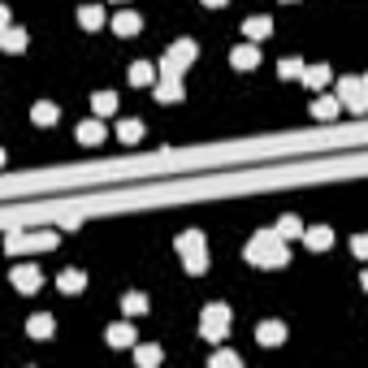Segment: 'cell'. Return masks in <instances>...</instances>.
Returning <instances> with one entry per match:
<instances>
[{"label":"cell","instance_id":"4fadbf2b","mask_svg":"<svg viewBox=\"0 0 368 368\" xmlns=\"http://www.w3.org/2000/svg\"><path fill=\"white\" fill-rule=\"evenodd\" d=\"M126 79H130L135 87H156V69L147 65V61H135V65L126 69Z\"/></svg>","mask_w":368,"mask_h":368},{"label":"cell","instance_id":"277c9868","mask_svg":"<svg viewBox=\"0 0 368 368\" xmlns=\"http://www.w3.org/2000/svg\"><path fill=\"white\" fill-rule=\"evenodd\" d=\"M200 334H204L208 342L226 338V334H230V308H226V304H208L204 316H200Z\"/></svg>","mask_w":368,"mask_h":368},{"label":"cell","instance_id":"4316f807","mask_svg":"<svg viewBox=\"0 0 368 368\" xmlns=\"http://www.w3.org/2000/svg\"><path fill=\"white\" fill-rule=\"evenodd\" d=\"M0 43H5L9 53H22V48H27V35H22L18 27H5V31H0Z\"/></svg>","mask_w":368,"mask_h":368},{"label":"cell","instance_id":"ffe728a7","mask_svg":"<svg viewBox=\"0 0 368 368\" xmlns=\"http://www.w3.org/2000/svg\"><path fill=\"white\" fill-rule=\"evenodd\" d=\"M109 347H135V329H130L126 321L109 325Z\"/></svg>","mask_w":368,"mask_h":368},{"label":"cell","instance_id":"ba28073f","mask_svg":"<svg viewBox=\"0 0 368 368\" xmlns=\"http://www.w3.org/2000/svg\"><path fill=\"white\" fill-rule=\"evenodd\" d=\"M113 31H117L121 39H130V35H139V31H143V18H139L135 9H121V13L113 18Z\"/></svg>","mask_w":368,"mask_h":368},{"label":"cell","instance_id":"603a6c76","mask_svg":"<svg viewBox=\"0 0 368 368\" xmlns=\"http://www.w3.org/2000/svg\"><path fill=\"white\" fill-rule=\"evenodd\" d=\"M268 31H273V22H268V18H247V22H243V35H247V39H264Z\"/></svg>","mask_w":368,"mask_h":368},{"label":"cell","instance_id":"8992f818","mask_svg":"<svg viewBox=\"0 0 368 368\" xmlns=\"http://www.w3.org/2000/svg\"><path fill=\"white\" fill-rule=\"evenodd\" d=\"M230 65H234V69H256V65H260V48H256V39L238 43L234 53H230Z\"/></svg>","mask_w":368,"mask_h":368},{"label":"cell","instance_id":"ac0fdd59","mask_svg":"<svg viewBox=\"0 0 368 368\" xmlns=\"http://www.w3.org/2000/svg\"><path fill=\"white\" fill-rule=\"evenodd\" d=\"M53 325H57V321H53L48 312H35L31 321H27V334H31V338H53Z\"/></svg>","mask_w":368,"mask_h":368},{"label":"cell","instance_id":"44dd1931","mask_svg":"<svg viewBox=\"0 0 368 368\" xmlns=\"http://www.w3.org/2000/svg\"><path fill=\"white\" fill-rule=\"evenodd\" d=\"M117 139H121V143H139V139H143V121H139V117L117 121Z\"/></svg>","mask_w":368,"mask_h":368},{"label":"cell","instance_id":"5bb4252c","mask_svg":"<svg viewBox=\"0 0 368 368\" xmlns=\"http://www.w3.org/2000/svg\"><path fill=\"white\" fill-rule=\"evenodd\" d=\"M304 87H308V91L329 87V65H304Z\"/></svg>","mask_w":368,"mask_h":368},{"label":"cell","instance_id":"8fae6325","mask_svg":"<svg viewBox=\"0 0 368 368\" xmlns=\"http://www.w3.org/2000/svg\"><path fill=\"white\" fill-rule=\"evenodd\" d=\"M182 95H186V91H182V79H161V83H156V100H161V104H178Z\"/></svg>","mask_w":368,"mask_h":368},{"label":"cell","instance_id":"7a4b0ae2","mask_svg":"<svg viewBox=\"0 0 368 368\" xmlns=\"http://www.w3.org/2000/svg\"><path fill=\"white\" fill-rule=\"evenodd\" d=\"M195 39H178V43H169V53L161 57V79H182L186 74V65L195 61Z\"/></svg>","mask_w":368,"mask_h":368},{"label":"cell","instance_id":"6da1fadb","mask_svg":"<svg viewBox=\"0 0 368 368\" xmlns=\"http://www.w3.org/2000/svg\"><path fill=\"white\" fill-rule=\"evenodd\" d=\"M247 264H256V268H282V264H290V252H286V238L278 234V226L273 230H260L252 243H247Z\"/></svg>","mask_w":368,"mask_h":368},{"label":"cell","instance_id":"1f68e13d","mask_svg":"<svg viewBox=\"0 0 368 368\" xmlns=\"http://www.w3.org/2000/svg\"><path fill=\"white\" fill-rule=\"evenodd\" d=\"M351 247H355V256H360V260H368V234H355Z\"/></svg>","mask_w":368,"mask_h":368},{"label":"cell","instance_id":"d6986e66","mask_svg":"<svg viewBox=\"0 0 368 368\" xmlns=\"http://www.w3.org/2000/svg\"><path fill=\"white\" fill-rule=\"evenodd\" d=\"M91 109H95V117H113L117 113V95L113 91H95L91 95Z\"/></svg>","mask_w":368,"mask_h":368},{"label":"cell","instance_id":"7c38bea8","mask_svg":"<svg viewBox=\"0 0 368 368\" xmlns=\"http://www.w3.org/2000/svg\"><path fill=\"white\" fill-rule=\"evenodd\" d=\"M57 243H61L57 230H35V234H27V252H53Z\"/></svg>","mask_w":368,"mask_h":368},{"label":"cell","instance_id":"f546056e","mask_svg":"<svg viewBox=\"0 0 368 368\" xmlns=\"http://www.w3.org/2000/svg\"><path fill=\"white\" fill-rule=\"evenodd\" d=\"M204 268H208V252H204V256H186V273H191V278H200Z\"/></svg>","mask_w":368,"mask_h":368},{"label":"cell","instance_id":"d6a6232c","mask_svg":"<svg viewBox=\"0 0 368 368\" xmlns=\"http://www.w3.org/2000/svg\"><path fill=\"white\" fill-rule=\"evenodd\" d=\"M204 5H208V9H221V5H226V0H204Z\"/></svg>","mask_w":368,"mask_h":368},{"label":"cell","instance_id":"9a60e30c","mask_svg":"<svg viewBox=\"0 0 368 368\" xmlns=\"http://www.w3.org/2000/svg\"><path fill=\"white\" fill-rule=\"evenodd\" d=\"M178 252H182V260L186 256H204V230H186L178 238Z\"/></svg>","mask_w":368,"mask_h":368},{"label":"cell","instance_id":"4dcf8cb0","mask_svg":"<svg viewBox=\"0 0 368 368\" xmlns=\"http://www.w3.org/2000/svg\"><path fill=\"white\" fill-rule=\"evenodd\" d=\"M208 364H212V368H234V364H238V355H234V351H217Z\"/></svg>","mask_w":368,"mask_h":368},{"label":"cell","instance_id":"cb8c5ba5","mask_svg":"<svg viewBox=\"0 0 368 368\" xmlns=\"http://www.w3.org/2000/svg\"><path fill=\"white\" fill-rule=\"evenodd\" d=\"M31 121H35V126H53V121H57V104H48V100H39V104L31 109Z\"/></svg>","mask_w":368,"mask_h":368},{"label":"cell","instance_id":"5b68a950","mask_svg":"<svg viewBox=\"0 0 368 368\" xmlns=\"http://www.w3.org/2000/svg\"><path fill=\"white\" fill-rule=\"evenodd\" d=\"M13 286H18L22 294H35V290L43 286V273H39L35 264H18V268H13Z\"/></svg>","mask_w":368,"mask_h":368},{"label":"cell","instance_id":"2e32d148","mask_svg":"<svg viewBox=\"0 0 368 368\" xmlns=\"http://www.w3.org/2000/svg\"><path fill=\"white\" fill-rule=\"evenodd\" d=\"M79 22H83L87 31H100L104 22H109V18H104V5H83V9H79Z\"/></svg>","mask_w":368,"mask_h":368},{"label":"cell","instance_id":"52a82bcc","mask_svg":"<svg viewBox=\"0 0 368 368\" xmlns=\"http://www.w3.org/2000/svg\"><path fill=\"white\" fill-rule=\"evenodd\" d=\"M256 342H260V347H282V342H286V325L282 321H260Z\"/></svg>","mask_w":368,"mask_h":368},{"label":"cell","instance_id":"9c48e42d","mask_svg":"<svg viewBox=\"0 0 368 368\" xmlns=\"http://www.w3.org/2000/svg\"><path fill=\"white\" fill-rule=\"evenodd\" d=\"M304 243L312 252H329L334 247V230L329 226H312V230H304Z\"/></svg>","mask_w":368,"mask_h":368},{"label":"cell","instance_id":"83f0119b","mask_svg":"<svg viewBox=\"0 0 368 368\" xmlns=\"http://www.w3.org/2000/svg\"><path fill=\"white\" fill-rule=\"evenodd\" d=\"M135 360H139V368H156L161 364V347H135Z\"/></svg>","mask_w":368,"mask_h":368},{"label":"cell","instance_id":"7402d4cb","mask_svg":"<svg viewBox=\"0 0 368 368\" xmlns=\"http://www.w3.org/2000/svg\"><path fill=\"white\" fill-rule=\"evenodd\" d=\"M57 286H61L65 294H79V290L87 286V273H79V268H65V273L57 278Z\"/></svg>","mask_w":368,"mask_h":368},{"label":"cell","instance_id":"30bf717a","mask_svg":"<svg viewBox=\"0 0 368 368\" xmlns=\"http://www.w3.org/2000/svg\"><path fill=\"white\" fill-rule=\"evenodd\" d=\"M338 104H342L338 91H334V95H316V100H312V117H316V121H334V117H338Z\"/></svg>","mask_w":368,"mask_h":368},{"label":"cell","instance_id":"836d02e7","mask_svg":"<svg viewBox=\"0 0 368 368\" xmlns=\"http://www.w3.org/2000/svg\"><path fill=\"white\" fill-rule=\"evenodd\" d=\"M364 290H368V268H364Z\"/></svg>","mask_w":368,"mask_h":368},{"label":"cell","instance_id":"d4e9b609","mask_svg":"<svg viewBox=\"0 0 368 368\" xmlns=\"http://www.w3.org/2000/svg\"><path fill=\"white\" fill-rule=\"evenodd\" d=\"M121 312H126V316H143V312H147V294H139V290H130V294H126V299H121Z\"/></svg>","mask_w":368,"mask_h":368},{"label":"cell","instance_id":"e0dca14e","mask_svg":"<svg viewBox=\"0 0 368 368\" xmlns=\"http://www.w3.org/2000/svg\"><path fill=\"white\" fill-rule=\"evenodd\" d=\"M100 139H104V121H100V117H87L83 126H79V143L91 147V143H100Z\"/></svg>","mask_w":368,"mask_h":368},{"label":"cell","instance_id":"3957f363","mask_svg":"<svg viewBox=\"0 0 368 368\" xmlns=\"http://www.w3.org/2000/svg\"><path fill=\"white\" fill-rule=\"evenodd\" d=\"M338 100L347 104L351 113H368V74H364V79H355V74L338 79Z\"/></svg>","mask_w":368,"mask_h":368},{"label":"cell","instance_id":"484cf974","mask_svg":"<svg viewBox=\"0 0 368 368\" xmlns=\"http://www.w3.org/2000/svg\"><path fill=\"white\" fill-rule=\"evenodd\" d=\"M278 234H282V238H299V234H304V221L294 217V212H286V217L278 221Z\"/></svg>","mask_w":368,"mask_h":368},{"label":"cell","instance_id":"f1b7e54d","mask_svg":"<svg viewBox=\"0 0 368 368\" xmlns=\"http://www.w3.org/2000/svg\"><path fill=\"white\" fill-rule=\"evenodd\" d=\"M278 74H282V79H304V61H299V57H286Z\"/></svg>","mask_w":368,"mask_h":368}]
</instances>
